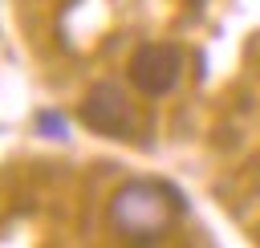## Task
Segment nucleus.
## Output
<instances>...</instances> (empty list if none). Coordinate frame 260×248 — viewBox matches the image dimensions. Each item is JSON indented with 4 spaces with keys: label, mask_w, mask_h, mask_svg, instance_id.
Instances as JSON below:
<instances>
[{
    "label": "nucleus",
    "mask_w": 260,
    "mask_h": 248,
    "mask_svg": "<svg viewBox=\"0 0 260 248\" xmlns=\"http://www.w3.org/2000/svg\"><path fill=\"white\" fill-rule=\"evenodd\" d=\"M187 203H183V195L171 183H142V179H134L122 191H114V199H110V224L126 240H134V244H154L175 224V215Z\"/></svg>",
    "instance_id": "1"
},
{
    "label": "nucleus",
    "mask_w": 260,
    "mask_h": 248,
    "mask_svg": "<svg viewBox=\"0 0 260 248\" xmlns=\"http://www.w3.org/2000/svg\"><path fill=\"white\" fill-rule=\"evenodd\" d=\"M179 73H183V53L175 45H142L130 57V81L146 98H158V94L175 89Z\"/></svg>",
    "instance_id": "2"
},
{
    "label": "nucleus",
    "mask_w": 260,
    "mask_h": 248,
    "mask_svg": "<svg viewBox=\"0 0 260 248\" xmlns=\"http://www.w3.org/2000/svg\"><path fill=\"white\" fill-rule=\"evenodd\" d=\"M81 122L98 134H130L134 118H130V102L114 81H98L85 102H81Z\"/></svg>",
    "instance_id": "3"
},
{
    "label": "nucleus",
    "mask_w": 260,
    "mask_h": 248,
    "mask_svg": "<svg viewBox=\"0 0 260 248\" xmlns=\"http://www.w3.org/2000/svg\"><path fill=\"white\" fill-rule=\"evenodd\" d=\"M37 134H41V138H53V142H65V138H69V122H65V114H57V110H41V114H37Z\"/></svg>",
    "instance_id": "4"
}]
</instances>
